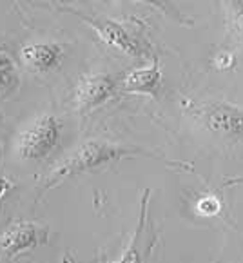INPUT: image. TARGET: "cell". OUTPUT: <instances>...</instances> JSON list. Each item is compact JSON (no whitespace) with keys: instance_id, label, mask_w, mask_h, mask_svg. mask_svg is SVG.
I'll return each instance as SVG.
<instances>
[{"instance_id":"obj_4","label":"cell","mask_w":243,"mask_h":263,"mask_svg":"<svg viewBox=\"0 0 243 263\" xmlns=\"http://www.w3.org/2000/svg\"><path fill=\"white\" fill-rule=\"evenodd\" d=\"M193 115L209 133L231 142L243 143V107L231 102H203L193 109Z\"/></svg>"},{"instance_id":"obj_16","label":"cell","mask_w":243,"mask_h":263,"mask_svg":"<svg viewBox=\"0 0 243 263\" xmlns=\"http://www.w3.org/2000/svg\"><path fill=\"white\" fill-rule=\"evenodd\" d=\"M236 183H243V176H236V178L225 180V185H236Z\"/></svg>"},{"instance_id":"obj_1","label":"cell","mask_w":243,"mask_h":263,"mask_svg":"<svg viewBox=\"0 0 243 263\" xmlns=\"http://www.w3.org/2000/svg\"><path fill=\"white\" fill-rule=\"evenodd\" d=\"M153 156V158H162L156 153L145 151L140 147H127L122 143L111 142L105 138H89L85 142L78 143L71 153H67L62 160H58L53 167L46 173L42 182V191H51L58 187L64 180L71 178L74 174L87 173L97 167L107 165V163L120 162L124 158H133V156Z\"/></svg>"},{"instance_id":"obj_3","label":"cell","mask_w":243,"mask_h":263,"mask_svg":"<svg viewBox=\"0 0 243 263\" xmlns=\"http://www.w3.org/2000/svg\"><path fill=\"white\" fill-rule=\"evenodd\" d=\"M62 124L51 112H40L27 122L15 136L13 153L26 162H39L51 155L60 143Z\"/></svg>"},{"instance_id":"obj_8","label":"cell","mask_w":243,"mask_h":263,"mask_svg":"<svg viewBox=\"0 0 243 263\" xmlns=\"http://www.w3.org/2000/svg\"><path fill=\"white\" fill-rule=\"evenodd\" d=\"M120 89H124L125 93L156 97L162 89V71H160L158 58L155 57L147 66L136 67L125 74L124 80L120 82Z\"/></svg>"},{"instance_id":"obj_10","label":"cell","mask_w":243,"mask_h":263,"mask_svg":"<svg viewBox=\"0 0 243 263\" xmlns=\"http://www.w3.org/2000/svg\"><path fill=\"white\" fill-rule=\"evenodd\" d=\"M20 87V73L15 60L0 49V102L8 100L18 91Z\"/></svg>"},{"instance_id":"obj_5","label":"cell","mask_w":243,"mask_h":263,"mask_svg":"<svg viewBox=\"0 0 243 263\" xmlns=\"http://www.w3.org/2000/svg\"><path fill=\"white\" fill-rule=\"evenodd\" d=\"M49 240V229L39 221L11 220L0 231V259H13Z\"/></svg>"},{"instance_id":"obj_11","label":"cell","mask_w":243,"mask_h":263,"mask_svg":"<svg viewBox=\"0 0 243 263\" xmlns=\"http://www.w3.org/2000/svg\"><path fill=\"white\" fill-rule=\"evenodd\" d=\"M229 20L234 33L243 40V0H229Z\"/></svg>"},{"instance_id":"obj_15","label":"cell","mask_w":243,"mask_h":263,"mask_svg":"<svg viewBox=\"0 0 243 263\" xmlns=\"http://www.w3.org/2000/svg\"><path fill=\"white\" fill-rule=\"evenodd\" d=\"M13 182L8 178H0V200H2V196H6V194L9 193V191L13 189Z\"/></svg>"},{"instance_id":"obj_2","label":"cell","mask_w":243,"mask_h":263,"mask_svg":"<svg viewBox=\"0 0 243 263\" xmlns=\"http://www.w3.org/2000/svg\"><path fill=\"white\" fill-rule=\"evenodd\" d=\"M62 11H69L80 20L93 27L102 42L109 47L120 51L133 58H155L153 57V44L145 35V24L138 18H104L98 15H87L73 8H62Z\"/></svg>"},{"instance_id":"obj_6","label":"cell","mask_w":243,"mask_h":263,"mask_svg":"<svg viewBox=\"0 0 243 263\" xmlns=\"http://www.w3.org/2000/svg\"><path fill=\"white\" fill-rule=\"evenodd\" d=\"M118 82L104 73L84 74L74 87V107L80 115H87L115 97Z\"/></svg>"},{"instance_id":"obj_9","label":"cell","mask_w":243,"mask_h":263,"mask_svg":"<svg viewBox=\"0 0 243 263\" xmlns=\"http://www.w3.org/2000/svg\"><path fill=\"white\" fill-rule=\"evenodd\" d=\"M147 200H149V189H145L142 198V211H140V220H138V227H136L135 234H133L131 241H129L127 249L124 251V254L120 256L116 261L113 263H145L147 256H149L151 249H153V241L147 243L142 249V236H143V229L147 223ZM73 263V261H69Z\"/></svg>"},{"instance_id":"obj_7","label":"cell","mask_w":243,"mask_h":263,"mask_svg":"<svg viewBox=\"0 0 243 263\" xmlns=\"http://www.w3.org/2000/svg\"><path fill=\"white\" fill-rule=\"evenodd\" d=\"M20 58L31 71L36 73H49L54 71L64 60V49L60 44L47 42H29L20 49Z\"/></svg>"},{"instance_id":"obj_14","label":"cell","mask_w":243,"mask_h":263,"mask_svg":"<svg viewBox=\"0 0 243 263\" xmlns=\"http://www.w3.org/2000/svg\"><path fill=\"white\" fill-rule=\"evenodd\" d=\"M212 62H214L216 69L225 71V69H229V67H232V64H234V57H232L231 51H220V53L214 57Z\"/></svg>"},{"instance_id":"obj_12","label":"cell","mask_w":243,"mask_h":263,"mask_svg":"<svg viewBox=\"0 0 243 263\" xmlns=\"http://www.w3.org/2000/svg\"><path fill=\"white\" fill-rule=\"evenodd\" d=\"M127 2H143V4H151V6H155V8H158L160 11L163 13V15L171 16V18L178 20V22L191 24V22H187L185 18H181V13L178 11L176 8H174L173 0H127Z\"/></svg>"},{"instance_id":"obj_13","label":"cell","mask_w":243,"mask_h":263,"mask_svg":"<svg viewBox=\"0 0 243 263\" xmlns=\"http://www.w3.org/2000/svg\"><path fill=\"white\" fill-rule=\"evenodd\" d=\"M220 211V200L212 194H207V196H201L196 203V213L201 214V216H214V214Z\"/></svg>"}]
</instances>
